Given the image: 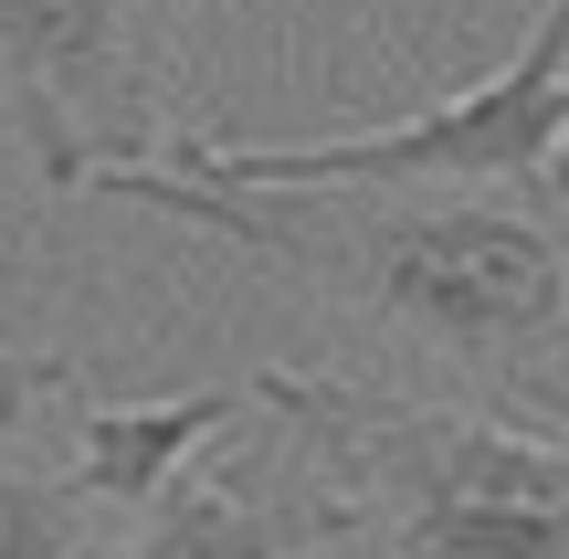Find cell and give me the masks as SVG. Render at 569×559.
Segmentation results:
<instances>
[{"label": "cell", "instance_id": "cell-1", "mask_svg": "<svg viewBox=\"0 0 569 559\" xmlns=\"http://www.w3.org/2000/svg\"><path fill=\"white\" fill-rule=\"evenodd\" d=\"M96 190L369 307L486 412H528L569 443V159L465 190H211L190 169H117Z\"/></svg>", "mask_w": 569, "mask_h": 559}, {"label": "cell", "instance_id": "cell-2", "mask_svg": "<svg viewBox=\"0 0 569 559\" xmlns=\"http://www.w3.org/2000/svg\"><path fill=\"white\" fill-rule=\"evenodd\" d=\"M253 401L317 443L369 559H569V443L528 422L338 370H253Z\"/></svg>", "mask_w": 569, "mask_h": 559}, {"label": "cell", "instance_id": "cell-3", "mask_svg": "<svg viewBox=\"0 0 569 559\" xmlns=\"http://www.w3.org/2000/svg\"><path fill=\"white\" fill-rule=\"evenodd\" d=\"M0 96L42 190L180 159V0H0Z\"/></svg>", "mask_w": 569, "mask_h": 559}, {"label": "cell", "instance_id": "cell-4", "mask_svg": "<svg viewBox=\"0 0 569 559\" xmlns=\"http://www.w3.org/2000/svg\"><path fill=\"white\" fill-rule=\"evenodd\" d=\"M569 159V0H549L528 53L507 74L465 84V96L422 106L390 127H348V138H296V148H211L180 138L190 180L211 190H465V180H528Z\"/></svg>", "mask_w": 569, "mask_h": 559}, {"label": "cell", "instance_id": "cell-5", "mask_svg": "<svg viewBox=\"0 0 569 559\" xmlns=\"http://www.w3.org/2000/svg\"><path fill=\"white\" fill-rule=\"evenodd\" d=\"M359 518H348L338 486H243L232 465H190L159 507H138L106 559H306V549H348Z\"/></svg>", "mask_w": 569, "mask_h": 559}, {"label": "cell", "instance_id": "cell-6", "mask_svg": "<svg viewBox=\"0 0 569 559\" xmlns=\"http://www.w3.org/2000/svg\"><path fill=\"white\" fill-rule=\"evenodd\" d=\"M253 401V380H201V391H159V401H84L74 412V497L84 507H159L169 486L201 465L211 433H232Z\"/></svg>", "mask_w": 569, "mask_h": 559}, {"label": "cell", "instance_id": "cell-7", "mask_svg": "<svg viewBox=\"0 0 569 559\" xmlns=\"http://www.w3.org/2000/svg\"><path fill=\"white\" fill-rule=\"evenodd\" d=\"M84 497L53 476H0V559H74Z\"/></svg>", "mask_w": 569, "mask_h": 559}, {"label": "cell", "instance_id": "cell-8", "mask_svg": "<svg viewBox=\"0 0 569 559\" xmlns=\"http://www.w3.org/2000/svg\"><path fill=\"white\" fill-rule=\"evenodd\" d=\"M74 380V359H53V349H21V359H0V443L21 433V422L42 412V391H63Z\"/></svg>", "mask_w": 569, "mask_h": 559}, {"label": "cell", "instance_id": "cell-9", "mask_svg": "<svg viewBox=\"0 0 569 559\" xmlns=\"http://www.w3.org/2000/svg\"><path fill=\"white\" fill-rule=\"evenodd\" d=\"M0 264H11V243H0Z\"/></svg>", "mask_w": 569, "mask_h": 559}]
</instances>
